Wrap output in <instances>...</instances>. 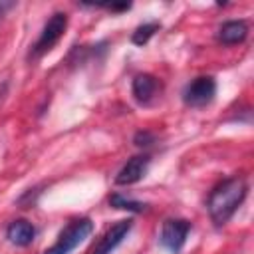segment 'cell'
Wrapping results in <instances>:
<instances>
[{
  "instance_id": "9",
  "label": "cell",
  "mask_w": 254,
  "mask_h": 254,
  "mask_svg": "<svg viewBox=\"0 0 254 254\" xmlns=\"http://www.w3.org/2000/svg\"><path fill=\"white\" fill-rule=\"evenodd\" d=\"M6 238L10 244L26 248L36 238V226L26 218H16L6 226Z\"/></svg>"
},
{
  "instance_id": "1",
  "label": "cell",
  "mask_w": 254,
  "mask_h": 254,
  "mask_svg": "<svg viewBox=\"0 0 254 254\" xmlns=\"http://www.w3.org/2000/svg\"><path fill=\"white\" fill-rule=\"evenodd\" d=\"M246 194H248V183L240 175L228 177L220 181L216 187H212L206 198V210L214 226H224L242 206Z\"/></svg>"
},
{
  "instance_id": "13",
  "label": "cell",
  "mask_w": 254,
  "mask_h": 254,
  "mask_svg": "<svg viewBox=\"0 0 254 254\" xmlns=\"http://www.w3.org/2000/svg\"><path fill=\"white\" fill-rule=\"evenodd\" d=\"M157 141V137L151 133V131H137L135 135H133V143L139 147V149H147V147H151L153 143Z\"/></svg>"
},
{
  "instance_id": "2",
  "label": "cell",
  "mask_w": 254,
  "mask_h": 254,
  "mask_svg": "<svg viewBox=\"0 0 254 254\" xmlns=\"http://www.w3.org/2000/svg\"><path fill=\"white\" fill-rule=\"evenodd\" d=\"M93 232V220L89 216L73 218L65 224V228L58 234L56 242L44 250V254H69L73 252L89 234Z\"/></svg>"
},
{
  "instance_id": "5",
  "label": "cell",
  "mask_w": 254,
  "mask_h": 254,
  "mask_svg": "<svg viewBox=\"0 0 254 254\" xmlns=\"http://www.w3.org/2000/svg\"><path fill=\"white\" fill-rule=\"evenodd\" d=\"M190 222L187 218H167L161 226V234H159V242L163 248H167L171 254H181V250L185 248L187 236L190 232Z\"/></svg>"
},
{
  "instance_id": "8",
  "label": "cell",
  "mask_w": 254,
  "mask_h": 254,
  "mask_svg": "<svg viewBox=\"0 0 254 254\" xmlns=\"http://www.w3.org/2000/svg\"><path fill=\"white\" fill-rule=\"evenodd\" d=\"M161 91V81L151 73H137L131 81V93L137 103L149 105Z\"/></svg>"
},
{
  "instance_id": "11",
  "label": "cell",
  "mask_w": 254,
  "mask_h": 254,
  "mask_svg": "<svg viewBox=\"0 0 254 254\" xmlns=\"http://www.w3.org/2000/svg\"><path fill=\"white\" fill-rule=\"evenodd\" d=\"M107 202H109L111 208H119V210H127V212H137V214L149 210V204L147 202H141V200H135V198H127L121 192L109 194Z\"/></svg>"
},
{
  "instance_id": "6",
  "label": "cell",
  "mask_w": 254,
  "mask_h": 254,
  "mask_svg": "<svg viewBox=\"0 0 254 254\" xmlns=\"http://www.w3.org/2000/svg\"><path fill=\"white\" fill-rule=\"evenodd\" d=\"M131 228H133V220L131 218L117 220L115 224H111L105 230V234L97 240V244L89 250V254H111L127 238V234L131 232Z\"/></svg>"
},
{
  "instance_id": "3",
  "label": "cell",
  "mask_w": 254,
  "mask_h": 254,
  "mask_svg": "<svg viewBox=\"0 0 254 254\" xmlns=\"http://www.w3.org/2000/svg\"><path fill=\"white\" fill-rule=\"evenodd\" d=\"M65 30H67V14L65 12H54L48 18V22L44 24L38 40L30 46L28 60H40L42 56H46L62 40V36L65 34Z\"/></svg>"
},
{
  "instance_id": "7",
  "label": "cell",
  "mask_w": 254,
  "mask_h": 254,
  "mask_svg": "<svg viewBox=\"0 0 254 254\" xmlns=\"http://www.w3.org/2000/svg\"><path fill=\"white\" fill-rule=\"evenodd\" d=\"M149 165H151V157L149 155H135V157L127 159V163L117 171L113 183L119 185V187L135 185V183H139L147 175Z\"/></svg>"
},
{
  "instance_id": "14",
  "label": "cell",
  "mask_w": 254,
  "mask_h": 254,
  "mask_svg": "<svg viewBox=\"0 0 254 254\" xmlns=\"http://www.w3.org/2000/svg\"><path fill=\"white\" fill-rule=\"evenodd\" d=\"M10 8H14V2H4V0H0V18H2Z\"/></svg>"
},
{
  "instance_id": "12",
  "label": "cell",
  "mask_w": 254,
  "mask_h": 254,
  "mask_svg": "<svg viewBox=\"0 0 254 254\" xmlns=\"http://www.w3.org/2000/svg\"><path fill=\"white\" fill-rule=\"evenodd\" d=\"M159 30H161V24H159V22H145V24H141V26H137V28L133 30L131 42H133L135 46H145Z\"/></svg>"
},
{
  "instance_id": "10",
  "label": "cell",
  "mask_w": 254,
  "mask_h": 254,
  "mask_svg": "<svg viewBox=\"0 0 254 254\" xmlns=\"http://www.w3.org/2000/svg\"><path fill=\"white\" fill-rule=\"evenodd\" d=\"M248 38V22L246 20H228L216 30V42L222 46H236Z\"/></svg>"
},
{
  "instance_id": "4",
  "label": "cell",
  "mask_w": 254,
  "mask_h": 254,
  "mask_svg": "<svg viewBox=\"0 0 254 254\" xmlns=\"http://www.w3.org/2000/svg\"><path fill=\"white\" fill-rule=\"evenodd\" d=\"M181 95L187 107H206L216 97V79L212 75H198L185 85Z\"/></svg>"
}]
</instances>
